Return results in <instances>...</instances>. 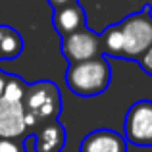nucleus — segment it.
<instances>
[{"mask_svg": "<svg viewBox=\"0 0 152 152\" xmlns=\"http://www.w3.org/2000/svg\"><path fill=\"white\" fill-rule=\"evenodd\" d=\"M0 152H25V139H0Z\"/></svg>", "mask_w": 152, "mask_h": 152, "instance_id": "nucleus-11", "label": "nucleus"}, {"mask_svg": "<svg viewBox=\"0 0 152 152\" xmlns=\"http://www.w3.org/2000/svg\"><path fill=\"white\" fill-rule=\"evenodd\" d=\"M52 25H54L56 33L60 37H66V35L73 33V31L87 27V15H85L83 6L79 2H71L67 6H62L58 10H54Z\"/></svg>", "mask_w": 152, "mask_h": 152, "instance_id": "nucleus-9", "label": "nucleus"}, {"mask_svg": "<svg viewBox=\"0 0 152 152\" xmlns=\"http://www.w3.org/2000/svg\"><path fill=\"white\" fill-rule=\"evenodd\" d=\"M71 2H77V0H48V4L54 10H58V8H62V6H67V4H71Z\"/></svg>", "mask_w": 152, "mask_h": 152, "instance_id": "nucleus-13", "label": "nucleus"}, {"mask_svg": "<svg viewBox=\"0 0 152 152\" xmlns=\"http://www.w3.org/2000/svg\"><path fill=\"white\" fill-rule=\"evenodd\" d=\"M23 110L29 133H33L42 123L54 121L62 114V94L56 83L52 81H37L27 83L23 94Z\"/></svg>", "mask_w": 152, "mask_h": 152, "instance_id": "nucleus-2", "label": "nucleus"}, {"mask_svg": "<svg viewBox=\"0 0 152 152\" xmlns=\"http://www.w3.org/2000/svg\"><path fill=\"white\" fill-rule=\"evenodd\" d=\"M29 127L25 121L23 100L0 98V139H25Z\"/></svg>", "mask_w": 152, "mask_h": 152, "instance_id": "nucleus-6", "label": "nucleus"}, {"mask_svg": "<svg viewBox=\"0 0 152 152\" xmlns=\"http://www.w3.org/2000/svg\"><path fill=\"white\" fill-rule=\"evenodd\" d=\"M98 35L102 56L137 62L152 45V6L145 4L125 19L104 27Z\"/></svg>", "mask_w": 152, "mask_h": 152, "instance_id": "nucleus-1", "label": "nucleus"}, {"mask_svg": "<svg viewBox=\"0 0 152 152\" xmlns=\"http://www.w3.org/2000/svg\"><path fill=\"white\" fill-rule=\"evenodd\" d=\"M79 152H127V141L114 129H96L85 135Z\"/></svg>", "mask_w": 152, "mask_h": 152, "instance_id": "nucleus-7", "label": "nucleus"}, {"mask_svg": "<svg viewBox=\"0 0 152 152\" xmlns=\"http://www.w3.org/2000/svg\"><path fill=\"white\" fill-rule=\"evenodd\" d=\"M137 64L141 66V69L145 71V73H148L152 75V45H150V48L145 52V54L141 56V58L137 60Z\"/></svg>", "mask_w": 152, "mask_h": 152, "instance_id": "nucleus-12", "label": "nucleus"}, {"mask_svg": "<svg viewBox=\"0 0 152 152\" xmlns=\"http://www.w3.org/2000/svg\"><path fill=\"white\" fill-rule=\"evenodd\" d=\"M23 50V39L12 25H0V62L14 60Z\"/></svg>", "mask_w": 152, "mask_h": 152, "instance_id": "nucleus-10", "label": "nucleus"}, {"mask_svg": "<svg viewBox=\"0 0 152 152\" xmlns=\"http://www.w3.org/2000/svg\"><path fill=\"white\" fill-rule=\"evenodd\" d=\"M6 77H8V73L0 71V98H2V94H4V85H6Z\"/></svg>", "mask_w": 152, "mask_h": 152, "instance_id": "nucleus-14", "label": "nucleus"}, {"mask_svg": "<svg viewBox=\"0 0 152 152\" xmlns=\"http://www.w3.org/2000/svg\"><path fill=\"white\" fill-rule=\"evenodd\" d=\"M112 67L104 56L69 64L66 71V85L77 96H98L110 87Z\"/></svg>", "mask_w": 152, "mask_h": 152, "instance_id": "nucleus-3", "label": "nucleus"}, {"mask_svg": "<svg viewBox=\"0 0 152 152\" xmlns=\"http://www.w3.org/2000/svg\"><path fill=\"white\" fill-rule=\"evenodd\" d=\"M35 139V152H62L67 141L66 127L54 119V121L42 123L33 131Z\"/></svg>", "mask_w": 152, "mask_h": 152, "instance_id": "nucleus-8", "label": "nucleus"}, {"mask_svg": "<svg viewBox=\"0 0 152 152\" xmlns=\"http://www.w3.org/2000/svg\"><path fill=\"white\" fill-rule=\"evenodd\" d=\"M62 54L69 64L102 56L100 35L89 27H83V29L66 35V37H62Z\"/></svg>", "mask_w": 152, "mask_h": 152, "instance_id": "nucleus-5", "label": "nucleus"}, {"mask_svg": "<svg viewBox=\"0 0 152 152\" xmlns=\"http://www.w3.org/2000/svg\"><path fill=\"white\" fill-rule=\"evenodd\" d=\"M123 139L135 146H152V100L131 104L123 119Z\"/></svg>", "mask_w": 152, "mask_h": 152, "instance_id": "nucleus-4", "label": "nucleus"}]
</instances>
